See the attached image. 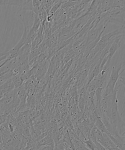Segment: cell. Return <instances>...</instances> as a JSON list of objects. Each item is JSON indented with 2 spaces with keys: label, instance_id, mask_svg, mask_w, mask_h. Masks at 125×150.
Returning a JSON list of instances; mask_svg holds the SVG:
<instances>
[{
  "label": "cell",
  "instance_id": "cell-5",
  "mask_svg": "<svg viewBox=\"0 0 125 150\" xmlns=\"http://www.w3.org/2000/svg\"><path fill=\"white\" fill-rule=\"evenodd\" d=\"M94 123H95V126L100 131L102 134L105 133L107 134L109 133L102 120L99 117Z\"/></svg>",
  "mask_w": 125,
  "mask_h": 150
},
{
  "label": "cell",
  "instance_id": "cell-8",
  "mask_svg": "<svg viewBox=\"0 0 125 150\" xmlns=\"http://www.w3.org/2000/svg\"><path fill=\"white\" fill-rule=\"evenodd\" d=\"M5 60H7L6 51L0 53V63Z\"/></svg>",
  "mask_w": 125,
  "mask_h": 150
},
{
  "label": "cell",
  "instance_id": "cell-6",
  "mask_svg": "<svg viewBox=\"0 0 125 150\" xmlns=\"http://www.w3.org/2000/svg\"><path fill=\"white\" fill-rule=\"evenodd\" d=\"M83 142L85 144V146L90 150H96V146L90 139H89L88 140L83 141Z\"/></svg>",
  "mask_w": 125,
  "mask_h": 150
},
{
  "label": "cell",
  "instance_id": "cell-7",
  "mask_svg": "<svg viewBox=\"0 0 125 150\" xmlns=\"http://www.w3.org/2000/svg\"><path fill=\"white\" fill-rule=\"evenodd\" d=\"M66 54L63 59V63L67 62L73 56L74 53L73 50L69 51V52L66 53Z\"/></svg>",
  "mask_w": 125,
  "mask_h": 150
},
{
  "label": "cell",
  "instance_id": "cell-1",
  "mask_svg": "<svg viewBox=\"0 0 125 150\" xmlns=\"http://www.w3.org/2000/svg\"><path fill=\"white\" fill-rule=\"evenodd\" d=\"M125 65V62H120V64L113 67L111 75L109 78L107 86L114 89L117 83V81L119 78H120V75L125 70V69L119 73L120 70Z\"/></svg>",
  "mask_w": 125,
  "mask_h": 150
},
{
  "label": "cell",
  "instance_id": "cell-4",
  "mask_svg": "<svg viewBox=\"0 0 125 150\" xmlns=\"http://www.w3.org/2000/svg\"><path fill=\"white\" fill-rule=\"evenodd\" d=\"M15 89L13 79H8L2 85H0V91L4 94L11 92Z\"/></svg>",
  "mask_w": 125,
  "mask_h": 150
},
{
  "label": "cell",
  "instance_id": "cell-2",
  "mask_svg": "<svg viewBox=\"0 0 125 150\" xmlns=\"http://www.w3.org/2000/svg\"><path fill=\"white\" fill-rule=\"evenodd\" d=\"M122 36H123V35H120V36L116 38L113 41L112 43L111 46H110L109 49L108 54L107 55L108 57V59L106 64L104 66L103 70H109V67L110 64H111L112 58L113 55H114L116 51L121 46V42L120 41V40Z\"/></svg>",
  "mask_w": 125,
  "mask_h": 150
},
{
  "label": "cell",
  "instance_id": "cell-10",
  "mask_svg": "<svg viewBox=\"0 0 125 150\" xmlns=\"http://www.w3.org/2000/svg\"><path fill=\"white\" fill-rule=\"evenodd\" d=\"M120 81L125 86V76H120Z\"/></svg>",
  "mask_w": 125,
  "mask_h": 150
},
{
  "label": "cell",
  "instance_id": "cell-3",
  "mask_svg": "<svg viewBox=\"0 0 125 150\" xmlns=\"http://www.w3.org/2000/svg\"><path fill=\"white\" fill-rule=\"evenodd\" d=\"M19 88L15 89L11 92L7 93L4 98L0 100V108L5 110L8 106L14 100L15 97L18 95Z\"/></svg>",
  "mask_w": 125,
  "mask_h": 150
},
{
  "label": "cell",
  "instance_id": "cell-9",
  "mask_svg": "<svg viewBox=\"0 0 125 150\" xmlns=\"http://www.w3.org/2000/svg\"><path fill=\"white\" fill-rule=\"evenodd\" d=\"M54 146L52 145H45L42 146L38 150H54Z\"/></svg>",
  "mask_w": 125,
  "mask_h": 150
},
{
  "label": "cell",
  "instance_id": "cell-11",
  "mask_svg": "<svg viewBox=\"0 0 125 150\" xmlns=\"http://www.w3.org/2000/svg\"><path fill=\"white\" fill-rule=\"evenodd\" d=\"M105 150H107V149H106Z\"/></svg>",
  "mask_w": 125,
  "mask_h": 150
}]
</instances>
